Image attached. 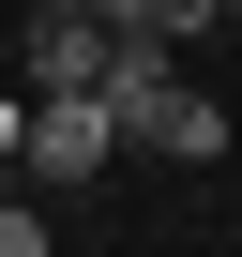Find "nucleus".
I'll return each mask as SVG.
<instances>
[{
  "label": "nucleus",
  "mask_w": 242,
  "mask_h": 257,
  "mask_svg": "<svg viewBox=\"0 0 242 257\" xmlns=\"http://www.w3.org/2000/svg\"><path fill=\"white\" fill-rule=\"evenodd\" d=\"M106 121H121V152H152V167H212L227 152V106L212 91H182V46H152V31H106Z\"/></svg>",
  "instance_id": "f257e3e1"
},
{
  "label": "nucleus",
  "mask_w": 242,
  "mask_h": 257,
  "mask_svg": "<svg viewBox=\"0 0 242 257\" xmlns=\"http://www.w3.org/2000/svg\"><path fill=\"white\" fill-rule=\"evenodd\" d=\"M16 137H31V106H16V91H0V167H16Z\"/></svg>",
  "instance_id": "423d86ee"
},
{
  "label": "nucleus",
  "mask_w": 242,
  "mask_h": 257,
  "mask_svg": "<svg viewBox=\"0 0 242 257\" xmlns=\"http://www.w3.org/2000/svg\"><path fill=\"white\" fill-rule=\"evenodd\" d=\"M0 31H16V0H0Z\"/></svg>",
  "instance_id": "6e6552de"
},
{
  "label": "nucleus",
  "mask_w": 242,
  "mask_h": 257,
  "mask_svg": "<svg viewBox=\"0 0 242 257\" xmlns=\"http://www.w3.org/2000/svg\"><path fill=\"white\" fill-rule=\"evenodd\" d=\"M16 61H31V91H91L106 76V16L91 0H46V16H16Z\"/></svg>",
  "instance_id": "7ed1b4c3"
},
{
  "label": "nucleus",
  "mask_w": 242,
  "mask_h": 257,
  "mask_svg": "<svg viewBox=\"0 0 242 257\" xmlns=\"http://www.w3.org/2000/svg\"><path fill=\"white\" fill-rule=\"evenodd\" d=\"M16 167H31V197H91V182L121 167V121H106V91H31V137H16Z\"/></svg>",
  "instance_id": "f03ea898"
},
{
  "label": "nucleus",
  "mask_w": 242,
  "mask_h": 257,
  "mask_svg": "<svg viewBox=\"0 0 242 257\" xmlns=\"http://www.w3.org/2000/svg\"><path fill=\"white\" fill-rule=\"evenodd\" d=\"M91 16H106V31H137V0H91Z\"/></svg>",
  "instance_id": "0eeeda50"
},
{
  "label": "nucleus",
  "mask_w": 242,
  "mask_h": 257,
  "mask_svg": "<svg viewBox=\"0 0 242 257\" xmlns=\"http://www.w3.org/2000/svg\"><path fill=\"white\" fill-rule=\"evenodd\" d=\"M0 257H46V212L31 197H0Z\"/></svg>",
  "instance_id": "39448f33"
},
{
  "label": "nucleus",
  "mask_w": 242,
  "mask_h": 257,
  "mask_svg": "<svg viewBox=\"0 0 242 257\" xmlns=\"http://www.w3.org/2000/svg\"><path fill=\"white\" fill-rule=\"evenodd\" d=\"M137 31H152V46H197V31H212V0H137Z\"/></svg>",
  "instance_id": "20e7f679"
}]
</instances>
